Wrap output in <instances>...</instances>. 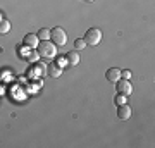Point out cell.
I'll use <instances>...</instances> for the list:
<instances>
[{
	"label": "cell",
	"mask_w": 155,
	"mask_h": 148,
	"mask_svg": "<svg viewBox=\"0 0 155 148\" xmlns=\"http://www.w3.org/2000/svg\"><path fill=\"white\" fill-rule=\"evenodd\" d=\"M38 55L40 57H43V59H54L57 55V47L54 41H50V40H43V41H40L38 47Z\"/></svg>",
	"instance_id": "1"
},
{
	"label": "cell",
	"mask_w": 155,
	"mask_h": 148,
	"mask_svg": "<svg viewBox=\"0 0 155 148\" xmlns=\"http://www.w3.org/2000/svg\"><path fill=\"white\" fill-rule=\"evenodd\" d=\"M50 41H54L55 47H64L67 41V35L62 28H54L50 29Z\"/></svg>",
	"instance_id": "2"
},
{
	"label": "cell",
	"mask_w": 155,
	"mask_h": 148,
	"mask_svg": "<svg viewBox=\"0 0 155 148\" xmlns=\"http://www.w3.org/2000/svg\"><path fill=\"white\" fill-rule=\"evenodd\" d=\"M84 41L86 45H91V47H97V45L102 41V31H100L98 28H90L86 35H84Z\"/></svg>",
	"instance_id": "3"
},
{
	"label": "cell",
	"mask_w": 155,
	"mask_h": 148,
	"mask_svg": "<svg viewBox=\"0 0 155 148\" xmlns=\"http://www.w3.org/2000/svg\"><path fill=\"white\" fill-rule=\"evenodd\" d=\"M116 86H117V93L131 95V91H133V86H131V83L127 81V79H122V77L116 83Z\"/></svg>",
	"instance_id": "4"
},
{
	"label": "cell",
	"mask_w": 155,
	"mask_h": 148,
	"mask_svg": "<svg viewBox=\"0 0 155 148\" xmlns=\"http://www.w3.org/2000/svg\"><path fill=\"white\" fill-rule=\"evenodd\" d=\"M66 64L69 67H76L79 64V54H78V50H72V52H67L66 54Z\"/></svg>",
	"instance_id": "5"
},
{
	"label": "cell",
	"mask_w": 155,
	"mask_h": 148,
	"mask_svg": "<svg viewBox=\"0 0 155 148\" xmlns=\"http://www.w3.org/2000/svg\"><path fill=\"white\" fill-rule=\"evenodd\" d=\"M105 77H107V81L117 83L119 79H121V69H119V67H110V69H107Z\"/></svg>",
	"instance_id": "6"
},
{
	"label": "cell",
	"mask_w": 155,
	"mask_h": 148,
	"mask_svg": "<svg viewBox=\"0 0 155 148\" xmlns=\"http://www.w3.org/2000/svg\"><path fill=\"white\" fill-rule=\"evenodd\" d=\"M117 117H119L121 121H127V119L131 117V107L127 104L119 105V109H117Z\"/></svg>",
	"instance_id": "7"
},
{
	"label": "cell",
	"mask_w": 155,
	"mask_h": 148,
	"mask_svg": "<svg viewBox=\"0 0 155 148\" xmlns=\"http://www.w3.org/2000/svg\"><path fill=\"white\" fill-rule=\"evenodd\" d=\"M22 41H24V45H26V47H29V48H36V47H38V43H40V38L35 33H28L26 36H24V40H22Z\"/></svg>",
	"instance_id": "8"
},
{
	"label": "cell",
	"mask_w": 155,
	"mask_h": 148,
	"mask_svg": "<svg viewBox=\"0 0 155 148\" xmlns=\"http://www.w3.org/2000/svg\"><path fill=\"white\" fill-rule=\"evenodd\" d=\"M62 71H64V69H62L59 64H52V66L47 67V74H48L50 77H59L62 74Z\"/></svg>",
	"instance_id": "9"
},
{
	"label": "cell",
	"mask_w": 155,
	"mask_h": 148,
	"mask_svg": "<svg viewBox=\"0 0 155 148\" xmlns=\"http://www.w3.org/2000/svg\"><path fill=\"white\" fill-rule=\"evenodd\" d=\"M9 31H11V22L7 19H2L0 21V35H7Z\"/></svg>",
	"instance_id": "10"
},
{
	"label": "cell",
	"mask_w": 155,
	"mask_h": 148,
	"mask_svg": "<svg viewBox=\"0 0 155 148\" xmlns=\"http://www.w3.org/2000/svg\"><path fill=\"white\" fill-rule=\"evenodd\" d=\"M36 36L40 38V41H43V40H50V29H48V28H41Z\"/></svg>",
	"instance_id": "11"
},
{
	"label": "cell",
	"mask_w": 155,
	"mask_h": 148,
	"mask_svg": "<svg viewBox=\"0 0 155 148\" xmlns=\"http://www.w3.org/2000/svg\"><path fill=\"white\" fill-rule=\"evenodd\" d=\"M114 102H116V105H117V107H119V105H124V104H127V95L117 93V97L114 98Z\"/></svg>",
	"instance_id": "12"
},
{
	"label": "cell",
	"mask_w": 155,
	"mask_h": 148,
	"mask_svg": "<svg viewBox=\"0 0 155 148\" xmlns=\"http://www.w3.org/2000/svg\"><path fill=\"white\" fill-rule=\"evenodd\" d=\"M84 47H86V41H84L83 38H78L76 41H74V50H78V52H81Z\"/></svg>",
	"instance_id": "13"
},
{
	"label": "cell",
	"mask_w": 155,
	"mask_h": 148,
	"mask_svg": "<svg viewBox=\"0 0 155 148\" xmlns=\"http://www.w3.org/2000/svg\"><path fill=\"white\" fill-rule=\"evenodd\" d=\"M131 76H133V74H131V71H127V69L121 71V77H122V79H127V81H129V79H131Z\"/></svg>",
	"instance_id": "14"
},
{
	"label": "cell",
	"mask_w": 155,
	"mask_h": 148,
	"mask_svg": "<svg viewBox=\"0 0 155 148\" xmlns=\"http://www.w3.org/2000/svg\"><path fill=\"white\" fill-rule=\"evenodd\" d=\"M0 21H2V12H0Z\"/></svg>",
	"instance_id": "15"
},
{
	"label": "cell",
	"mask_w": 155,
	"mask_h": 148,
	"mask_svg": "<svg viewBox=\"0 0 155 148\" xmlns=\"http://www.w3.org/2000/svg\"><path fill=\"white\" fill-rule=\"evenodd\" d=\"M86 2H93V0H86Z\"/></svg>",
	"instance_id": "16"
}]
</instances>
